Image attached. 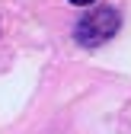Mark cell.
Returning <instances> with one entry per match:
<instances>
[{
	"label": "cell",
	"instance_id": "cell-1",
	"mask_svg": "<svg viewBox=\"0 0 131 134\" xmlns=\"http://www.w3.org/2000/svg\"><path fill=\"white\" fill-rule=\"evenodd\" d=\"M118 26H122L118 10L96 7V10L83 13V19L74 26V38H77V45H83V48H96V45H102V42H109L112 35H115Z\"/></svg>",
	"mask_w": 131,
	"mask_h": 134
},
{
	"label": "cell",
	"instance_id": "cell-2",
	"mask_svg": "<svg viewBox=\"0 0 131 134\" xmlns=\"http://www.w3.org/2000/svg\"><path fill=\"white\" fill-rule=\"evenodd\" d=\"M70 3H77V7H86V3H93V0H70Z\"/></svg>",
	"mask_w": 131,
	"mask_h": 134
}]
</instances>
